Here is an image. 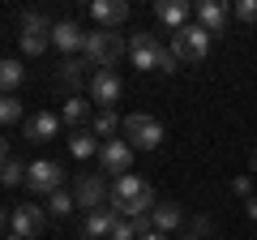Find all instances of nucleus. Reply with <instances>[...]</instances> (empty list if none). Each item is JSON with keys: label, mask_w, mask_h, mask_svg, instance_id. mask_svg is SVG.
Listing matches in <instances>:
<instances>
[{"label": "nucleus", "mask_w": 257, "mask_h": 240, "mask_svg": "<svg viewBox=\"0 0 257 240\" xmlns=\"http://www.w3.org/2000/svg\"><path fill=\"white\" fill-rule=\"evenodd\" d=\"M231 189H236L240 197H253V172H248V176H236V180H231Z\"/></svg>", "instance_id": "obj_30"}, {"label": "nucleus", "mask_w": 257, "mask_h": 240, "mask_svg": "<svg viewBox=\"0 0 257 240\" xmlns=\"http://www.w3.org/2000/svg\"><path fill=\"white\" fill-rule=\"evenodd\" d=\"M142 189H150V185L142 180V176H133V172H128V176H120V180H111V202H116V206H124L128 197H138Z\"/></svg>", "instance_id": "obj_19"}, {"label": "nucleus", "mask_w": 257, "mask_h": 240, "mask_svg": "<svg viewBox=\"0 0 257 240\" xmlns=\"http://www.w3.org/2000/svg\"><path fill=\"white\" fill-rule=\"evenodd\" d=\"M248 167H253V172H257V150H253V159H248Z\"/></svg>", "instance_id": "obj_36"}, {"label": "nucleus", "mask_w": 257, "mask_h": 240, "mask_svg": "<svg viewBox=\"0 0 257 240\" xmlns=\"http://www.w3.org/2000/svg\"><path fill=\"white\" fill-rule=\"evenodd\" d=\"M163 56H167V47L159 43V35H133L128 39V60H133V69H159L163 65Z\"/></svg>", "instance_id": "obj_6"}, {"label": "nucleus", "mask_w": 257, "mask_h": 240, "mask_svg": "<svg viewBox=\"0 0 257 240\" xmlns=\"http://www.w3.org/2000/svg\"><path fill=\"white\" fill-rule=\"evenodd\" d=\"M73 193H64V189H60V193H52V197H47V210H52L56 214V219H64V214H73Z\"/></svg>", "instance_id": "obj_27"}, {"label": "nucleus", "mask_w": 257, "mask_h": 240, "mask_svg": "<svg viewBox=\"0 0 257 240\" xmlns=\"http://www.w3.org/2000/svg\"><path fill=\"white\" fill-rule=\"evenodd\" d=\"M210 39H214V35H206L197 22H189L184 30H176L172 56H176V60H193V65H197V60H206V52H210Z\"/></svg>", "instance_id": "obj_3"}, {"label": "nucleus", "mask_w": 257, "mask_h": 240, "mask_svg": "<svg viewBox=\"0 0 257 240\" xmlns=\"http://www.w3.org/2000/svg\"><path fill=\"white\" fill-rule=\"evenodd\" d=\"M111 206H116V202H111ZM155 206H159L155 189H142L138 197H128V202L116 206V210H120V219H150V210H155Z\"/></svg>", "instance_id": "obj_17"}, {"label": "nucleus", "mask_w": 257, "mask_h": 240, "mask_svg": "<svg viewBox=\"0 0 257 240\" xmlns=\"http://www.w3.org/2000/svg\"><path fill=\"white\" fill-rule=\"evenodd\" d=\"M52 47V30H22V52L26 56H43Z\"/></svg>", "instance_id": "obj_22"}, {"label": "nucleus", "mask_w": 257, "mask_h": 240, "mask_svg": "<svg viewBox=\"0 0 257 240\" xmlns=\"http://www.w3.org/2000/svg\"><path fill=\"white\" fill-rule=\"evenodd\" d=\"M52 43L60 47V52L73 56V52H82V47H86V30L77 26V22H69V18H64V22H52Z\"/></svg>", "instance_id": "obj_12"}, {"label": "nucleus", "mask_w": 257, "mask_h": 240, "mask_svg": "<svg viewBox=\"0 0 257 240\" xmlns=\"http://www.w3.org/2000/svg\"><path fill=\"white\" fill-rule=\"evenodd\" d=\"M138 240H167L163 231H146V236H138Z\"/></svg>", "instance_id": "obj_34"}, {"label": "nucleus", "mask_w": 257, "mask_h": 240, "mask_svg": "<svg viewBox=\"0 0 257 240\" xmlns=\"http://www.w3.org/2000/svg\"><path fill=\"white\" fill-rule=\"evenodd\" d=\"M18 120H26L18 94H0V125H18Z\"/></svg>", "instance_id": "obj_26"}, {"label": "nucleus", "mask_w": 257, "mask_h": 240, "mask_svg": "<svg viewBox=\"0 0 257 240\" xmlns=\"http://www.w3.org/2000/svg\"><path fill=\"white\" fill-rule=\"evenodd\" d=\"M5 240H22V236H18V231H9V236H5Z\"/></svg>", "instance_id": "obj_37"}, {"label": "nucleus", "mask_w": 257, "mask_h": 240, "mask_svg": "<svg viewBox=\"0 0 257 240\" xmlns=\"http://www.w3.org/2000/svg\"><path fill=\"white\" fill-rule=\"evenodd\" d=\"M60 133V116L56 111H35L26 116V142H52Z\"/></svg>", "instance_id": "obj_13"}, {"label": "nucleus", "mask_w": 257, "mask_h": 240, "mask_svg": "<svg viewBox=\"0 0 257 240\" xmlns=\"http://www.w3.org/2000/svg\"><path fill=\"white\" fill-rule=\"evenodd\" d=\"M120 90H124V82H120L116 69H94V73H90V99L99 103V111L103 107H116Z\"/></svg>", "instance_id": "obj_8"}, {"label": "nucleus", "mask_w": 257, "mask_h": 240, "mask_svg": "<svg viewBox=\"0 0 257 240\" xmlns=\"http://www.w3.org/2000/svg\"><path fill=\"white\" fill-rule=\"evenodd\" d=\"M193 13H197V26H202L206 35H214V39L227 30V18H231V9L223 5V0H202Z\"/></svg>", "instance_id": "obj_10"}, {"label": "nucleus", "mask_w": 257, "mask_h": 240, "mask_svg": "<svg viewBox=\"0 0 257 240\" xmlns=\"http://www.w3.org/2000/svg\"><path fill=\"white\" fill-rule=\"evenodd\" d=\"M90 13H94V22H99L103 30H116L120 22L128 18V5H124V0H94Z\"/></svg>", "instance_id": "obj_14"}, {"label": "nucleus", "mask_w": 257, "mask_h": 240, "mask_svg": "<svg viewBox=\"0 0 257 240\" xmlns=\"http://www.w3.org/2000/svg\"><path fill=\"white\" fill-rule=\"evenodd\" d=\"M60 82L69 86V90H82V82H86V60H64V65H60Z\"/></svg>", "instance_id": "obj_24"}, {"label": "nucleus", "mask_w": 257, "mask_h": 240, "mask_svg": "<svg viewBox=\"0 0 257 240\" xmlns=\"http://www.w3.org/2000/svg\"><path fill=\"white\" fill-rule=\"evenodd\" d=\"M120 133H124V142H128L133 150H159V146H163V125H159L155 116H146V111L124 116Z\"/></svg>", "instance_id": "obj_2"}, {"label": "nucleus", "mask_w": 257, "mask_h": 240, "mask_svg": "<svg viewBox=\"0 0 257 240\" xmlns=\"http://www.w3.org/2000/svg\"><path fill=\"white\" fill-rule=\"evenodd\" d=\"M9 223H13V214H9V210H5V206H0V240L9 236V231H5V227H9Z\"/></svg>", "instance_id": "obj_32"}, {"label": "nucleus", "mask_w": 257, "mask_h": 240, "mask_svg": "<svg viewBox=\"0 0 257 240\" xmlns=\"http://www.w3.org/2000/svg\"><path fill=\"white\" fill-rule=\"evenodd\" d=\"M99 146L103 142L94 138V133H86V129H77L73 138H69V155L73 159H99Z\"/></svg>", "instance_id": "obj_20"}, {"label": "nucleus", "mask_w": 257, "mask_h": 240, "mask_svg": "<svg viewBox=\"0 0 257 240\" xmlns=\"http://www.w3.org/2000/svg\"><path fill=\"white\" fill-rule=\"evenodd\" d=\"M9 227L18 231L22 240H35V236H43V227H47V210H43V206H35V202L13 206V223H9Z\"/></svg>", "instance_id": "obj_9"}, {"label": "nucleus", "mask_w": 257, "mask_h": 240, "mask_svg": "<svg viewBox=\"0 0 257 240\" xmlns=\"http://www.w3.org/2000/svg\"><path fill=\"white\" fill-rule=\"evenodd\" d=\"M73 202L82 206L86 214H90V210H103V206L111 202V180H103L99 172H86V176H77V189H73Z\"/></svg>", "instance_id": "obj_5"}, {"label": "nucleus", "mask_w": 257, "mask_h": 240, "mask_svg": "<svg viewBox=\"0 0 257 240\" xmlns=\"http://www.w3.org/2000/svg\"><path fill=\"white\" fill-rule=\"evenodd\" d=\"M116 223H120V210L107 202L103 210H90V214H86L82 236H86V240H103V236H111V227H116Z\"/></svg>", "instance_id": "obj_11"}, {"label": "nucleus", "mask_w": 257, "mask_h": 240, "mask_svg": "<svg viewBox=\"0 0 257 240\" xmlns=\"http://www.w3.org/2000/svg\"><path fill=\"white\" fill-rule=\"evenodd\" d=\"M22 30H52V22H47L43 13H26V18H22Z\"/></svg>", "instance_id": "obj_29"}, {"label": "nucleus", "mask_w": 257, "mask_h": 240, "mask_svg": "<svg viewBox=\"0 0 257 240\" xmlns=\"http://www.w3.org/2000/svg\"><path fill=\"white\" fill-rule=\"evenodd\" d=\"M26 185H30V193L52 197V193H60V189H64V167L56 163V159H39V163L26 167Z\"/></svg>", "instance_id": "obj_4"}, {"label": "nucleus", "mask_w": 257, "mask_h": 240, "mask_svg": "<svg viewBox=\"0 0 257 240\" xmlns=\"http://www.w3.org/2000/svg\"><path fill=\"white\" fill-rule=\"evenodd\" d=\"M0 185H26V163H18V159H5L0 163Z\"/></svg>", "instance_id": "obj_25"}, {"label": "nucleus", "mask_w": 257, "mask_h": 240, "mask_svg": "<svg viewBox=\"0 0 257 240\" xmlns=\"http://www.w3.org/2000/svg\"><path fill=\"white\" fill-rule=\"evenodd\" d=\"M180 240H202V236H180Z\"/></svg>", "instance_id": "obj_38"}, {"label": "nucleus", "mask_w": 257, "mask_h": 240, "mask_svg": "<svg viewBox=\"0 0 257 240\" xmlns=\"http://www.w3.org/2000/svg\"><path fill=\"white\" fill-rule=\"evenodd\" d=\"M244 210H248V219H257V197H248V206H244Z\"/></svg>", "instance_id": "obj_33"}, {"label": "nucleus", "mask_w": 257, "mask_h": 240, "mask_svg": "<svg viewBox=\"0 0 257 240\" xmlns=\"http://www.w3.org/2000/svg\"><path fill=\"white\" fill-rule=\"evenodd\" d=\"M120 125H124V120L116 116V107H103V111H94V116H90V133H94L99 142H111Z\"/></svg>", "instance_id": "obj_18"}, {"label": "nucleus", "mask_w": 257, "mask_h": 240, "mask_svg": "<svg viewBox=\"0 0 257 240\" xmlns=\"http://www.w3.org/2000/svg\"><path fill=\"white\" fill-rule=\"evenodd\" d=\"M231 18L244 22V26H253L257 22V0H236V5H231Z\"/></svg>", "instance_id": "obj_28"}, {"label": "nucleus", "mask_w": 257, "mask_h": 240, "mask_svg": "<svg viewBox=\"0 0 257 240\" xmlns=\"http://www.w3.org/2000/svg\"><path fill=\"white\" fill-rule=\"evenodd\" d=\"M22 77H26V69L18 60H0V94H13L22 86Z\"/></svg>", "instance_id": "obj_21"}, {"label": "nucleus", "mask_w": 257, "mask_h": 240, "mask_svg": "<svg viewBox=\"0 0 257 240\" xmlns=\"http://www.w3.org/2000/svg\"><path fill=\"white\" fill-rule=\"evenodd\" d=\"M120 56H128V43L116 35V30H86V47H82V60L90 69H116Z\"/></svg>", "instance_id": "obj_1"}, {"label": "nucleus", "mask_w": 257, "mask_h": 240, "mask_svg": "<svg viewBox=\"0 0 257 240\" xmlns=\"http://www.w3.org/2000/svg\"><path fill=\"white\" fill-rule=\"evenodd\" d=\"M99 167H103V172H111V180L128 176V167H133V146H128L124 138L103 142V146H99Z\"/></svg>", "instance_id": "obj_7"}, {"label": "nucleus", "mask_w": 257, "mask_h": 240, "mask_svg": "<svg viewBox=\"0 0 257 240\" xmlns=\"http://www.w3.org/2000/svg\"><path fill=\"white\" fill-rule=\"evenodd\" d=\"M5 159H9V142L0 138V163H5Z\"/></svg>", "instance_id": "obj_35"}, {"label": "nucleus", "mask_w": 257, "mask_h": 240, "mask_svg": "<svg viewBox=\"0 0 257 240\" xmlns=\"http://www.w3.org/2000/svg\"><path fill=\"white\" fill-rule=\"evenodd\" d=\"M206 231H210V219H193V236L206 240Z\"/></svg>", "instance_id": "obj_31"}, {"label": "nucleus", "mask_w": 257, "mask_h": 240, "mask_svg": "<svg viewBox=\"0 0 257 240\" xmlns=\"http://www.w3.org/2000/svg\"><path fill=\"white\" fill-rule=\"evenodd\" d=\"M189 5H184V0H159V5H155V18L159 22H163V26L167 30H184V26H189Z\"/></svg>", "instance_id": "obj_15"}, {"label": "nucleus", "mask_w": 257, "mask_h": 240, "mask_svg": "<svg viewBox=\"0 0 257 240\" xmlns=\"http://www.w3.org/2000/svg\"><path fill=\"white\" fill-rule=\"evenodd\" d=\"M60 120H64V125H82V120H90V103H86L82 94H73V99L64 103V111H60Z\"/></svg>", "instance_id": "obj_23"}, {"label": "nucleus", "mask_w": 257, "mask_h": 240, "mask_svg": "<svg viewBox=\"0 0 257 240\" xmlns=\"http://www.w3.org/2000/svg\"><path fill=\"white\" fill-rule=\"evenodd\" d=\"M180 223H184L180 202H159L155 210H150V227H155V231H163V236H167V231H176Z\"/></svg>", "instance_id": "obj_16"}]
</instances>
